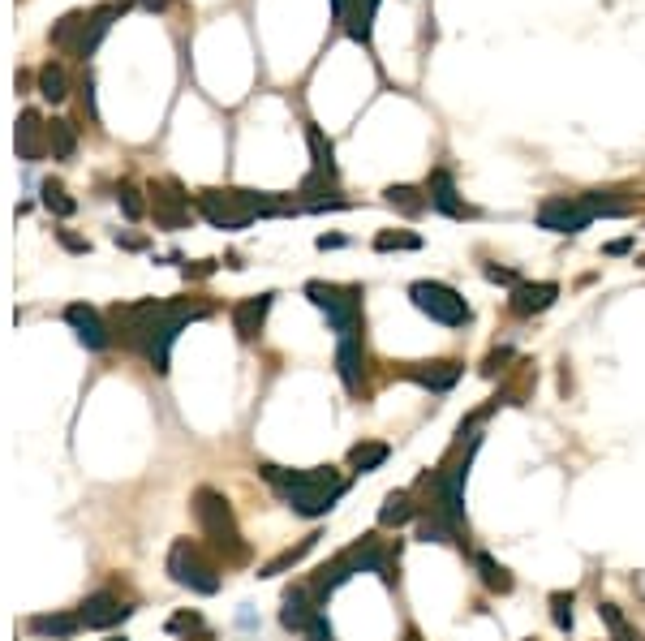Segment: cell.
I'll list each match as a JSON object with an SVG mask.
<instances>
[{
    "label": "cell",
    "instance_id": "6da1fadb",
    "mask_svg": "<svg viewBox=\"0 0 645 641\" xmlns=\"http://www.w3.org/2000/svg\"><path fill=\"white\" fill-rule=\"evenodd\" d=\"M211 315L207 306L198 302H129L112 310V332H117L129 349H138L142 358L151 362V370H168V353H172V340L181 336V327L190 319H203Z\"/></svg>",
    "mask_w": 645,
    "mask_h": 641
},
{
    "label": "cell",
    "instance_id": "7a4b0ae2",
    "mask_svg": "<svg viewBox=\"0 0 645 641\" xmlns=\"http://www.w3.org/2000/svg\"><path fill=\"white\" fill-rule=\"evenodd\" d=\"M258 474H263L276 495L293 512L301 517H327V512L336 508V500L344 495V482L332 465H319V469H280V465H258Z\"/></svg>",
    "mask_w": 645,
    "mask_h": 641
},
{
    "label": "cell",
    "instance_id": "3957f363",
    "mask_svg": "<svg viewBox=\"0 0 645 641\" xmlns=\"http://www.w3.org/2000/svg\"><path fill=\"white\" fill-rule=\"evenodd\" d=\"M190 504H194V521H198V530H203V538L211 543V551L220 555L224 564H246L250 560V543L237 530L233 504H228L215 487H198Z\"/></svg>",
    "mask_w": 645,
    "mask_h": 641
},
{
    "label": "cell",
    "instance_id": "277c9868",
    "mask_svg": "<svg viewBox=\"0 0 645 641\" xmlns=\"http://www.w3.org/2000/svg\"><path fill=\"white\" fill-rule=\"evenodd\" d=\"M194 203L215 229H246V224L258 220V216L289 211L276 194H258V190H203Z\"/></svg>",
    "mask_w": 645,
    "mask_h": 641
},
{
    "label": "cell",
    "instance_id": "5b68a950",
    "mask_svg": "<svg viewBox=\"0 0 645 641\" xmlns=\"http://www.w3.org/2000/svg\"><path fill=\"white\" fill-rule=\"evenodd\" d=\"M117 13H121L117 5H95V9H74V13H65V18L48 31L52 48L78 56V61L86 65V56H95V48L104 44V35L112 31Z\"/></svg>",
    "mask_w": 645,
    "mask_h": 641
},
{
    "label": "cell",
    "instance_id": "8992f818",
    "mask_svg": "<svg viewBox=\"0 0 645 641\" xmlns=\"http://www.w3.org/2000/svg\"><path fill=\"white\" fill-rule=\"evenodd\" d=\"M306 297L327 315L336 336L362 332V289L357 284H327V280H310Z\"/></svg>",
    "mask_w": 645,
    "mask_h": 641
},
{
    "label": "cell",
    "instance_id": "52a82bcc",
    "mask_svg": "<svg viewBox=\"0 0 645 641\" xmlns=\"http://www.w3.org/2000/svg\"><path fill=\"white\" fill-rule=\"evenodd\" d=\"M409 302L418 306L426 319H435L443 327H465L473 319L469 302L452 289V284H443V280H413L409 284Z\"/></svg>",
    "mask_w": 645,
    "mask_h": 641
},
{
    "label": "cell",
    "instance_id": "ba28073f",
    "mask_svg": "<svg viewBox=\"0 0 645 641\" xmlns=\"http://www.w3.org/2000/svg\"><path fill=\"white\" fill-rule=\"evenodd\" d=\"M168 577L177 581L181 590H194V594H215L220 590V568H215L203 547H194L190 538H177L168 547Z\"/></svg>",
    "mask_w": 645,
    "mask_h": 641
},
{
    "label": "cell",
    "instance_id": "9c48e42d",
    "mask_svg": "<svg viewBox=\"0 0 645 641\" xmlns=\"http://www.w3.org/2000/svg\"><path fill=\"white\" fill-rule=\"evenodd\" d=\"M598 216H594V207L585 203V194H551L547 203L538 207V229H547V233H581V229H590Z\"/></svg>",
    "mask_w": 645,
    "mask_h": 641
},
{
    "label": "cell",
    "instance_id": "30bf717a",
    "mask_svg": "<svg viewBox=\"0 0 645 641\" xmlns=\"http://www.w3.org/2000/svg\"><path fill=\"white\" fill-rule=\"evenodd\" d=\"M151 211L160 229H185L190 224V194L177 181H151Z\"/></svg>",
    "mask_w": 645,
    "mask_h": 641
},
{
    "label": "cell",
    "instance_id": "8fae6325",
    "mask_svg": "<svg viewBox=\"0 0 645 641\" xmlns=\"http://www.w3.org/2000/svg\"><path fill=\"white\" fill-rule=\"evenodd\" d=\"M129 607L121 594H112V590H95V594H86V603L78 607V620L86 624V629H112V624H121L129 620Z\"/></svg>",
    "mask_w": 645,
    "mask_h": 641
},
{
    "label": "cell",
    "instance_id": "7c38bea8",
    "mask_svg": "<svg viewBox=\"0 0 645 641\" xmlns=\"http://www.w3.org/2000/svg\"><path fill=\"white\" fill-rule=\"evenodd\" d=\"M336 370H340V383L353 396L362 392V383H366V340H362V332L340 336V345H336Z\"/></svg>",
    "mask_w": 645,
    "mask_h": 641
},
{
    "label": "cell",
    "instance_id": "4fadbf2b",
    "mask_svg": "<svg viewBox=\"0 0 645 641\" xmlns=\"http://www.w3.org/2000/svg\"><path fill=\"white\" fill-rule=\"evenodd\" d=\"M426 194H430V211H443V216H452V220L473 216V207L456 194V181H452L448 168H435V173L426 177Z\"/></svg>",
    "mask_w": 645,
    "mask_h": 641
},
{
    "label": "cell",
    "instance_id": "5bb4252c",
    "mask_svg": "<svg viewBox=\"0 0 645 641\" xmlns=\"http://www.w3.org/2000/svg\"><path fill=\"white\" fill-rule=\"evenodd\" d=\"M65 323L78 332V340L86 349H108L112 345V332L104 327V319H99V310L95 306H86V302H74V306H65Z\"/></svg>",
    "mask_w": 645,
    "mask_h": 641
},
{
    "label": "cell",
    "instance_id": "9a60e30c",
    "mask_svg": "<svg viewBox=\"0 0 645 641\" xmlns=\"http://www.w3.org/2000/svg\"><path fill=\"white\" fill-rule=\"evenodd\" d=\"M13 142H18V160H26V164L43 160V155H48V121H43L35 108H26L18 117V134H13Z\"/></svg>",
    "mask_w": 645,
    "mask_h": 641
},
{
    "label": "cell",
    "instance_id": "2e32d148",
    "mask_svg": "<svg viewBox=\"0 0 645 641\" xmlns=\"http://www.w3.org/2000/svg\"><path fill=\"white\" fill-rule=\"evenodd\" d=\"M555 297H559V284H555V280H538V284L521 280V284L512 289V315H521V319L542 315V310L555 306Z\"/></svg>",
    "mask_w": 645,
    "mask_h": 641
},
{
    "label": "cell",
    "instance_id": "e0dca14e",
    "mask_svg": "<svg viewBox=\"0 0 645 641\" xmlns=\"http://www.w3.org/2000/svg\"><path fill=\"white\" fill-rule=\"evenodd\" d=\"M461 362H452V358H443V362H418V366H405V379L413 383H422V388L430 392H452L456 388V379H461Z\"/></svg>",
    "mask_w": 645,
    "mask_h": 641
},
{
    "label": "cell",
    "instance_id": "ac0fdd59",
    "mask_svg": "<svg viewBox=\"0 0 645 641\" xmlns=\"http://www.w3.org/2000/svg\"><path fill=\"white\" fill-rule=\"evenodd\" d=\"M383 0H349V9H344V35L353 39V44L370 48V39H375V13H379Z\"/></svg>",
    "mask_w": 645,
    "mask_h": 641
},
{
    "label": "cell",
    "instance_id": "d6986e66",
    "mask_svg": "<svg viewBox=\"0 0 645 641\" xmlns=\"http://www.w3.org/2000/svg\"><path fill=\"white\" fill-rule=\"evenodd\" d=\"M271 297L276 293H258V297H246V302L233 306V327L241 340H258V332H263V323H267V310H271Z\"/></svg>",
    "mask_w": 645,
    "mask_h": 641
},
{
    "label": "cell",
    "instance_id": "ffe728a7",
    "mask_svg": "<svg viewBox=\"0 0 645 641\" xmlns=\"http://www.w3.org/2000/svg\"><path fill=\"white\" fill-rule=\"evenodd\" d=\"M306 142H310V164H314V177H323V181H340V168H336V147H332V138H327L319 125L306 121Z\"/></svg>",
    "mask_w": 645,
    "mask_h": 641
},
{
    "label": "cell",
    "instance_id": "44dd1931",
    "mask_svg": "<svg viewBox=\"0 0 645 641\" xmlns=\"http://www.w3.org/2000/svg\"><path fill=\"white\" fill-rule=\"evenodd\" d=\"M387 457H392V448L379 444V439H366V444H353V448H349L353 474H375V469L387 465Z\"/></svg>",
    "mask_w": 645,
    "mask_h": 641
},
{
    "label": "cell",
    "instance_id": "7402d4cb",
    "mask_svg": "<svg viewBox=\"0 0 645 641\" xmlns=\"http://www.w3.org/2000/svg\"><path fill=\"white\" fill-rule=\"evenodd\" d=\"M39 95L43 99H52V104H61V99L69 95V78H65V65L61 61H48V65H39Z\"/></svg>",
    "mask_w": 645,
    "mask_h": 641
},
{
    "label": "cell",
    "instance_id": "603a6c76",
    "mask_svg": "<svg viewBox=\"0 0 645 641\" xmlns=\"http://www.w3.org/2000/svg\"><path fill=\"white\" fill-rule=\"evenodd\" d=\"M413 512H418V508H413V495L409 491H392L383 500V508H379V525H383V530H392V525L413 521Z\"/></svg>",
    "mask_w": 645,
    "mask_h": 641
},
{
    "label": "cell",
    "instance_id": "cb8c5ba5",
    "mask_svg": "<svg viewBox=\"0 0 645 641\" xmlns=\"http://www.w3.org/2000/svg\"><path fill=\"white\" fill-rule=\"evenodd\" d=\"M383 198H387V203H392L396 211H405V216H422V211L430 207V194L413 190V185H387Z\"/></svg>",
    "mask_w": 645,
    "mask_h": 641
},
{
    "label": "cell",
    "instance_id": "d4e9b609",
    "mask_svg": "<svg viewBox=\"0 0 645 641\" xmlns=\"http://www.w3.org/2000/svg\"><path fill=\"white\" fill-rule=\"evenodd\" d=\"M48 151L52 160H74L78 155V134L69 121H48Z\"/></svg>",
    "mask_w": 645,
    "mask_h": 641
},
{
    "label": "cell",
    "instance_id": "484cf974",
    "mask_svg": "<svg viewBox=\"0 0 645 641\" xmlns=\"http://www.w3.org/2000/svg\"><path fill=\"white\" fill-rule=\"evenodd\" d=\"M314 543H319V534H306V538H301L297 547L280 551V555H276V560H271V564H263V573H258V577H280V573H289L293 564H301V560H306V555L314 551Z\"/></svg>",
    "mask_w": 645,
    "mask_h": 641
},
{
    "label": "cell",
    "instance_id": "4316f807",
    "mask_svg": "<svg viewBox=\"0 0 645 641\" xmlns=\"http://www.w3.org/2000/svg\"><path fill=\"white\" fill-rule=\"evenodd\" d=\"M78 616H65V611H56V616H35L31 620V633H39V637H69L78 629Z\"/></svg>",
    "mask_w": 645,
    "mask_h": 641
},
{
    "label": "cell",
    "instance_id": "83f0119b",
    "mask_svg": "<svg viewBox=\"0 0 645 641\" xmlns=\"http://www.w3.org/2000/svg\"><path fill=\"white\" fill-rule=\"evenodd\" d=\"M39 194H43V207H48L52 216H74V207H78V203L65 194V185H61V181H43V185H39Z\"/></svg>",
    "mask_w": 645,
    "mask_h": 641
},
{
    "label": "cell",
    "instance_id": "f1b7e54d",
    "mask_svg": "<svg viewBox=\"0 0 645 641\" xmlns=\"http://www.w3.org/2000/svg\"><path fill=\"white\" fill-rule=\"evenodd\" d=\"M478 573H482V581H486V590H495V594H508V590H512L508 568H504V564H495L491 555H478Z\"/></svg>",
    "mask_w": 645,
    "mask_h": 641
},
{
    "label": "cell",
    "instance_id": "f546056e",
    "mask_svg": "<svg viewBox=\"0 0 645 641\" xmlns=\"http://www.w3.org/2000/svg\"><path fill=\"white\" fill-rule=\"evenodd\" d=\"M375 250H422V237L418 233H392V229H383L375 237Z\"/></svg>",
    "mask_w": 645,
    "mask_h": 641
},
{
    "label": "cell",
    "instance_id": "4dcf8cb0",
    "mask_svg": "<svg viewBox=\"0 0 645 641\" xmlns=\"http://www.w3.org/2000/svg\"><path fill=\"white\" fill-rule=\"evenodd\" d=\"M551 620L559 633L572 629V594H551Z\"/></svg>",
    "mask_w": 645,
    "mask_h": 641
},
{
    "label": "cell",
    "instance_id": "1f68e13d",
    "mask_svg": "<svg viewBox=\"0 0 645 641\" xmlns=\"http://www.w3.org/2000/svg\"><path fill=\"white\" fill-rule=\"evenodd\" d=\"M117 203H121V211L129 220H142V211H147V203H142V194L134 190V185H121L117 190Z\"/></svg>",
    "mask_w": 645,
    "mask_h": 641
},
{
    "label": "cell",
    "instance_id": "d6a6232c",
    "mask_svg": "<svg viewBox=\"0 0 645 641\" xmlns=\"http://www.w3.org/2000/svg\"><path fill=\"white\" fill-rule=\"evenodd\" d=\"M598 616L611 624V633L620 637V641H641V637H633V629H628V620H624V616H620V611H615L611 603H602V607H598Z\"/></svg>",
    "mask_w": 645,
    "mask_h": 641
},
{
    "label": "cell",
    "instance_id": "836d02e7",
    "mask_svg": "<svg viewBox=\"0 0 645 641\" xmlns=\"http://www.w3.org/2000/svg\"><path fill=\"white\" fill-rule=\"evenodd\" d=\"M82 108L86 112H91V121H99V108H95V78H91V69H86V74H82Z\"/></svg>",
    "mask_w": 645,
    "mask_h": 641
},
{
    "label": "cell",
    "instance_id": "e575fe53",
    "mask_svg": "<svg viewBox=\"0 0 645 641\" xmlns=\"http://www.w3.org/2000/svg\"><path fill=\"white\" fill-rule=\"evenodd\" d=\"M168 629H172V633H194V629H203V620H198L194 611H181V616L168 620Z\"/></svg>",
    "mask_w": 645,
    "mask_h": 641
},
{
    "label": "cell",
    "instance_id": "d590c367",
    "mask_svg": "<svg viewBox=\"0 0 645 641\" xmlns=\"http://www.w3.org/2000/svg\"><path fill=\"white\" fill-rule=\"evenodd\" d=\"M306 637H310V641H332V624L323 620V611H319V616L310 620V629H306Z\"/></svg>",
    "mask_w": 645,
    "mask_h": 641
},
{
    "label": "cell",
    "instance_id": "8d00e7d4",
    "mask_svg": "<svg viewBox=\"0 0 645 641\" xmlns=\"http://www.w3.org/2000/svg\"><path fill=\"white\" fill-rule=\"evenodd\" d=\"M486 280H495V284H512V289L521 284V280H516V272H508V267H486Z\"/></svg>",
    "mask_w": 645,
    "mask_h": 641
},
{
    "label": "cell",
    "instance_id": "74e56055",
    "mask_svg": "<svg viewBox=\"0 0 645 641\" xmlns=\"http://www.w3.org/2000/svg\"><path fill=\"white\" fill-rule=\"evenodd\" d=\"M56 237H61V246H65V250H78V254H86V250H91V246H86L82 237H74V233H65V229L56 233Z\"/></svg>",
    "mask_w": 645,
    "mask_h": 641
},
{
    "label": "cell",
    "instance_id": "f35d334b",
    "mask_svg": "<svg viewBox=\"0 0 645 641\" xmlns=\"http://www.w3.org/2000/svg\"><path fill=\"white\" fill-rule=\"evenodd\" d=\"M129 5H142V9H168V0H117V9H129Z\"/></svg>",
    "mask_w": 645,
    "mask_h": 641
},
{
    "label": "cell",
    "instance_id": "ab89813d",
    "mask_svg": "<svg viewBox=\"0 0 645 641\" xmlns=\"http://www.w3.org/2000/svg\"><path fill=\"white\" fill-rule=\"evenodd\" d=\"M628 250H633V237H620V241H611V246H607L611 259H615V254H628Z\"/></svg>",
    "mask_w": 645,
    "mask_h": 641
},
{
    "label": "cell",
    "instance_id": "60d3db41",
    "mask_svg": "<svg viewBox=\"0 0 645 641\" xmlns=\"http://www.w3.org/2000/svg\"><path fill=\"white\" fill-rule=\"evenodd\" d=\"M340 246H344V237H336V233L332 237H319V250H340Z\"/></svg>",
    "mask_w": 645,
    "mask_h": 641
},
{
    "label": "cell",
    "instance_id": "b9f144b4",
    "mask_svg": "<svg viewBox=\"0 0 645 641\" xmlns=\"http://www.w3.org/2000/svg\"><path fill=\"white\" fill-rule=\"evenodd\" d=\"M344 9H349V0H332V18L344 22Z\"/></svg>",
    "mask_w": 645,
    "mask_h": 641
},
{
    "label": "cell",
    "instance_id": "7bdbcfd3",
    "mask_svg": "<svg viewBox=\"0 0 645 641\" xmlns=\"http://www.w3.org/2000/svg\"><path fill=\"white\" fill-rule=\"evenodd\" d=\"M637 263H641V267H645V254H641V259H637Z\"/></svg>",
    "mask_w": 645,
    "mask_h": 641
},
{
    "label": "cell",
    "instance_id": "ee69618b",
    "mask_svg": "<svg viewBox=\"0 0 645 641\" xmlns=\"http://www.w3.org/2000/svg\"><path fill=\"white\" fill-rule=\"evenodd\" d=\"M108 641H125V637H108Z\"/></svg>",
    "mask_w": 645,
    "mask_h": 641
},
{
    "label": "cell",
    "instance_id": "f6af8a7d",
    "mask_svg": "<svg viewBox=\"0 0 645 641\" xmlns=\"http://www.w3.org/2000/svg\"><path fill=\"white\" fill-rule=\"evenodd\" d=\"M413 641H418V637H413Z\"/></svg>",
    "mask_w": 645,
    "mask_h": 641
}]
</instances>
